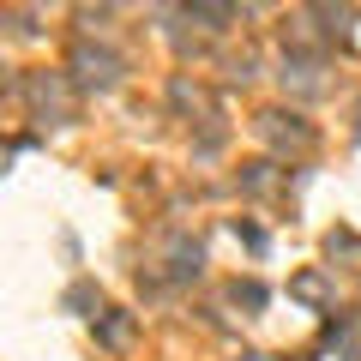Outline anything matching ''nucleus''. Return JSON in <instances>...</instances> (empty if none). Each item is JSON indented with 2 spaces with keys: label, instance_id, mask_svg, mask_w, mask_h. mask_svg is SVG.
Masks as SVG:
<instances>
[{
  "label": "nucleus",
  "instance_id": "obj_14",
  "mask_svg": "<svg viewBox=\"0 0 361 361\" xmlns=\"http://www.w3.org/2000/svg\"><path fill=\"white\" fill-rule=\"evenodd\" d=\"M241 361H271V355H259V349H247V355H241Z\"/></svg>",
  "mask_w": 361,
  "mask_h": 361
},
{
  "label": "nucleus",
  "instance_id": "obj_3",
  "mask_svg": "<svg viewBox=\"0 0 361 361\" xmlns=\"http://www.w3.org/2000/svg\"><path fill=\"white\" fill-rule=\"evenodd\" d=\"M25 97H30V109H37L49 127H66V121H73V85H66L61 73H30Z\"/></svg>",
  "mask_w": 361,
  "mask_h": 361
},
{
  "label": "nucleus",
  "instance_id": "obj_5",
  "mask_svg": "<svg viewBox=\"0 0 361 361\" xmlns=\"http://www.w3.org/2000/svg\"><path fill=\"white\" fill-rule=\"evenodd\" d=\"M90 337H97L103 349H133V337H139V313H127V307L90 313Z\"/></svg>",
  "mask_w": 361,
  "mask_h": 361
},
{
  "label": "nucleus",
  "instance_id": "obj_6",
  "mask_svg": "<svg viewBox=\"0 0 361 361\" xmlns=\"http://www.w3.org/2000/svg\"><path fill=\"white\" fill-rule=\"evenodd\" d=\"M325 54H313V49H289L283 54V85H295L301 97H319L325 90Z\"/></svg>",
  "mask_w": 361,
  "mask_h": 361
},
{
  "label": "nucleus",
  "instance_id": "obj_1",
  "mask_svg": "<svg viewBox=\"0 0 361 361\" xmlns=\"http://www.w3.org/2000/svg\"><path fill=\"white\" fill-rule=\"evenodd\" d=\"M199 271H205V241H193V235H169L163 271H139V283L151 289V295H169V289L199 283Z\"/></svg>",
  "mask_w": 361,
  "mask_h": 361
},
{
  "label": "nucleus",
  "instance_id": "obj_9",
  "mask_svg": "<svg viewBox=\"0 0 361 361\" xmlns=\"http://www.w3.org/2000/svg\"><path fill=\"white\" fill-rule=\"evenodd\" d=\"M180 18H199L205 30H229L241 18V6H211V0H199V6H180Z\"/></svg>",
  "mask_w": 361,
  "mask_h": 361
},
{
  "label": "nucleus",
  "instance_id": "obj_10",
  "mask_svg": "<svg viewBox=\"0 0 361 361\" xmlns=\"http://www.w3.org/2000/svg\"><path fill=\"white\" fill-rule=\"evenodd\" d=\"M229 229H235V241H241V247H247V253H253V259H265V253H271V235L259 229L253 217H235Z\"/></svg>",
  "mask_w": 361,
  "mask_h": 361
},
{
  "label": "nucleus",
  "instance_id": "obj_8",
  "mask_svg": "<svg viewBox=\"0 0 361 361\" xmlns=\"http://www.w3.org/2000/svg\"><path fill=\"white\" fill-rule=\"evenodd\" d=\"M229 301H235V307H247V313H265V307H271V289L259 283V277H235V283H229Z\"/></svg>",
  "mask_w": 361,
  "mask_h": 361
},
{
  "label": "nucleus",
  "instance_id": "obj_11",
  "mask_svg": "<svg viewBox=\"0 0 361 361\" xmlns=\"http://www.w3.org/2000/svg\"><path fill=\"white\" fill-rule=\"evenodd\" d=\"M61 307H66V313H85V307L103 313V289H97V283H73V289L61 295Z\"/></svg>",
  "mask_w": 361,
  "mask_h": 361
},
{
  "label": "nucleus",
  "instance_id": "obj_12",
  "mask_svg": "<svg viewBox=\"0 0 361 361\" xmlns=\"http://www.w3.org/2000/svg\"><path fill=\"white\" fill-rule=\"evenodd\" d=\"M325 253L331 259H361V235L355 229H331L325 235Z\"/></svg>",
  "mask_w": 361,
  "mask_h": 361
},
{
  "label": "nucleus",
  "instance_id": "obj_4",
  "mask_svg": "<svg viewBox=\"0 0 361 361\" xmlns=\"http://www.w3.org/2000/svg\"><path fill=\"white\" fill-rule=\"evenodd\" d=\"M253 133L265 145H277V151H307L313 145V127L295 115V109H265V115H253Z\"/></svg>",
  "mask_w": 361,
  "mask_h": 361
},
{
  "label": "nucleus",
  "instance_id": "obj_13",
  "mask_svg": "<svg viewBox=\"0 0 361 361\" xmlns=\"http://www.w3.org/2000/svg\"><path fill=\"white\" fill-rule=\"evenodd\" d=\"M271 169H277V163H247L241 169V193H271V180H277Z\"/></svg>",
  "mask_w": 361,
  "mask_h": 361
},
{
  "label": "nucleus",
  "instance_id": "obj_2",
  "mask_svg": "<svg viewBox=\"0 0 361 361\" xmlns=\"http://www.w3.org/2000/svg\"><path fill=\"white\" fill-rule=\"evenodd\" d=\"M66 73H73V90H115L121 73H127V61H121L115 49H103V42L78 37V42H73V61H66Z\"/></svg>",
  "mask_w": 361,
  "mask_h": 361
},
{
  "label": "nucleus",
  "instance_id": "obj_7",
  "mask_svg": "<svg viewBox=\"0 0 361 361\" xmlns=\"http://www.w3.org/2000/svg\"><path fill=\"white\" fill-rule=\"evenodd\" d=\"M289 295H295L301 307H313V313H337V289H331L325 271H295V277H289Z\"/></svg>",
  "mask_w": 361,
  "mask_h": 361
}]
</instances>
